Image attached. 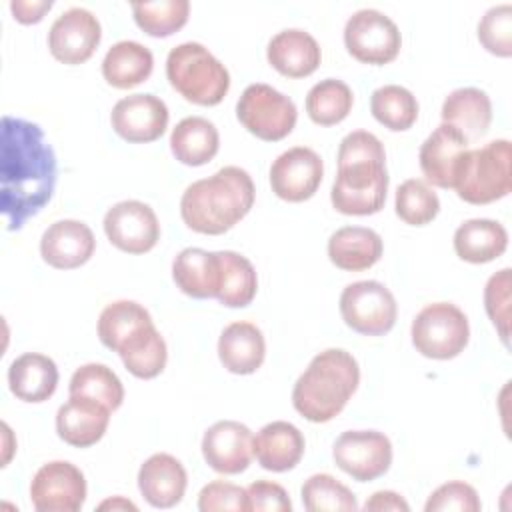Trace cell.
<instances>
[{"label": "cell", "instance_id": "f6af8a7d", "mask_svg": "<svg viewBox=\"0 0 512 512\" xmlns=\"http://www.w3.org/2000/svg\"><path fill=\"white\" fill-rule=\"evenodd\" d=\"M248 510L254 512H290L292 502L288 492L270 480H256L246 488Z\"/></svg>", "mask_w": 512, "mask_h": 512}, {"label": "cell", "instance_id": "44dd1931", "mask_svg": "<svg viewBox=\"0 0 512 512\" xmlns=\"http://www.w3.org/2000/svg\"><path fill=\"white\" fill-rule=\"evenodd\" d=\"M110 412L112 410L96 400L70 396V400L56 412V432L66 444L88 448L104 436L110 422Z\"/></svg>", "mask_w": 512, "mask_h": 512}, {"label": "cell", "instance_id": "b9f144b4", "mask_svg": "<svg viewBox=\"0 0 512 512\" xmlns=\"http://www.w3.org/2000/svg\"><path fill=\"white\" fill-rule=\"evenodd\" d=\"M510 268L492 274L484 288V308L504 346L510 344Z\"/></svg>", "mask_w": 512, "mask_h": 512}, {"label": "cell", "instance_id": "7402d4cb", "mask_svg": "<svg viewBox=\"0 0 512 512\" xmlns=\"http://www.w3.org/2000/svg\"><path fill=\"white\" fill-rule=\"evenodd\" d=\"M266 58L282 76L304 78L320 66L322 52L312 34L300 28H288L270 38Z\"/></svg>", "mask_w": 512, "mask_h": 512}, {"label": "cell", "instance_id": "bcb514c9", "mask_svg": "<svg viewBox=\"0 0 512 512\" xmlns=\"http://www.w3.org/2000/svg\"><path fill=\"white\" fill-rule=\"evenodd\" d=\"M50 8H52V0H40V2L14 0V2H10V10H12L14 18L20 24H36V22H40Z\"/></svg>", "mask_w": 512, "mask_h": 512}, {"label": "cell", "instance_id": "cb8c5ba5", "mask_svg": "<svg viewBox=\"0 0 512 512\" xmlns=\"http://www.w3.org/2000/svg\"><path fill=\"white\" fill-rule=\"evenodd\" d=\"M266 356V342L252 322H232L218 338V358L232 374H254Z\"/></svg>", "mask_w": 512, "mask_h": 512}, {"label": "cell", "instance_id": "ffe728a7", "mask_svg": "<svg viewBox=\"0 0 512 512\" xmlns=\"http://www.w3.org/2000/svg\"><path fill=\"white\" fill-rule=\"evenodd\" d=\"M188 476L178 458L166 452L152 454L138 470V488L154 508L176 506L186 492Z\"/></svg>", "mask_w": 512, "mask_h": 512}, {"label": "cell", "instance_id": "4fadbf2b", "mask_svg": "<svg viewBox=\"0 0 512 512\" xmlns=\"http://www.w3.org/2000/svg\"><path fill=\"white\" fill-rule=\"evenodd\" d=\"M104 232L118 250L128 254H144L152 250L160 238L156 212L140 200H122L104 214Z\"/></svg>", "mask_w": 512, "mask_h": 512}, {"label": "cell", "instance_id": "f546056e", "mask_svg": "<svg viewBox=\"0 0 512 512\" xmlns=\"http://www.w3.org/2000/svg\"><path fill=\"white\" fill-rule=\"evenodd\" d=\"M220 148L216 126L202 116L182 118L170 134V150L174 158L186 166L208 164Z\"/></svg>", "mask_w": 512, "mask_h": 512}, {"label": "cell", "instance_id": "f35d334b", "mask_svg": "<svg viewBox=\"0 0 512 512\" xmlns=\"http://www.w3.org/2000/svg\"><path fill=\"white\" fill-rule=\"evenodd\" d=\"M302 502L308 512H356L358 502L348 486L330 474H312L302 484Z\"/></svg>", "mask_w": 512, "mask_h": 512}, {"label": "cell", "instance_id": "8d00e7d4", "mask_svg": "<svg viewBox=\"0 0 512 512\" xmlns=\"http://www.w3.org/2000/svg\"><path fill=\"white\" fill-rule=\"evenodd\" d=\"M370 110H372V116L384 128L402 132L416 122L418 100L408 88L398 84H386L372 92Z\"/></svg>", "mask_w": 512, "mask_h": 512}, {"label": "cell", "instance_id": "e575fe53", "mask_svg": "<svg viewBox=\"0 0 512 512\" xmlns=\"http://www.w3.org/2000/svg\"><path fill=\"white\" fill-rule=\"evenodd\" d=\"M70 396H82L104 404L108 410H118L124 400V386L116 372L106 364L90 362L80 366L68 386Z\"/></svg>", "mask_w": 512, "mask_h": 512}, {"label": "cell", "instance_id": "5b68a950", "mask_svg": "<svg viewBox=\"0 0 512 512\" xmlns=\"http://www.w3.org/2000/svg\"><path fill=\"white\" fill-rule=\"evenodd\" d=\"M166 78L188 102L216 106L230 88L226 66L200 42H182L168 52Z\"/></svg>", "mask_w": 512, "mask_h": 512}, {"label": "cell", "instance_id": "3957f363", "mask_svg": "<svg viewBox=\"0 0 512 512\" xmlns=\"http://www.w3.org/2000/svg\"><path fill=\"white\" fill-rule=\"evenodd\" d=\"M254 194V182L244 168L224 166L184 190L180 216L198 234H224L250 212Z\"/></svg>", "mask_w": 512, "mask_h": 512}, {"label": "cell", "instance_id": "9c48e42d", "mask_svg": "<svg viewBox=\"0 0 512 512\" xmlns=\"http://www.w3.org/2000/svg\"><path fill=\"white\" fill-rule=\"evenodd\" d=\"M340 314L348 328L364 336H382L392 330L398 306L394 294L376 280L348 284L340 294Z\"/></svg>", "mask_w": 512, "mask_h": 512}, {"label": "cell", "instance_id": "9a60e30c", "mask_svg": "<svg viewBox=\"0 0 512 512\" xmlns=\"http://www.w3.org/2000/svg\"><path fill=\"white\" fill-rule=\"evenodd\" d=\"M102 28L98 18L86 8H68L50 26L48 48L62 64H82L98 48Z\"/></svg>", "mask_w": 512, "mask_h": 512}, {"label": "cell", "instance_id": "d6a6232c", "mask_svg": "<svg viewBox=\"0 0 512 512\" xmlns=\"http://www.w3.org/2000/svg\"><path fill=\"white\" fill-rule=\"evenodd\" d=\"M126 370L142 380L156 378L168 360V350L166 342L156 330L154 324L142 328L136 332L132 338H128L120 350H118Z\"/></svg>", "mask_w": 512, "mask_h": 512}, {"label": "cell", "instance_id": "5bb4252c", "mask_svg": "<svg viewBox=\"0 0 512 512\" xmlns=\"http://www.w3.org/2000/svg\"><path fill=\"white\" fill-rule=\"evenodd\" d=\"M322 176V158L306 146H294L282 152L270 166L272 192L286 202H304L312 198Z\"/></svg>", "mask_w": 512, "mask_h": 512}, {"label": "cell", "instance_id": "6da1fadb", "mask_svg": "<svg viewBox=\"0 0 512 512\" xmlns=\"http://www.w3.org/2000/svg\"><path fill=\"white\" fill-rule=\"evenodd\" d=\"M56 154L36 122L4 116L0 124V210L10 232L20 230L52 198Z\"/></svg>", "mask_w": 512, "mask_h": 512}, {"label": "cell", "instance_id": "277c9868", "mask_svg": "<svg viewBox=\"0 0 512 512\" xmlns=\"http://www.w3.org/2000/svg\"><path fill=\"white\" fill-rule=\"evenodd\" d=\"M360 384L356 358L342 348L316 354L292 388V404L310 422H328L338 416Z\"/></svg>", "mask_w": 512, "mask_h": 512}, {"label": "cell", "instance_id": "ee69618b", "mask_svg": "<svg viewBox=\"0 0 512 512\" xmlns=\"http://www.w3.org/2000/svg\"><path fill=\"white\" fill-rule=\"evenodd\" d=\"M198 508L202 512L230 510V512H246L248 510V494L244 488L226 482L212 480L198 494Z\"/></svg>", "mask_w": 512, "mask_h": 512}, {"label": "cell", "instance_id": "1f68e13d", "mask_svg": "<svg viewBox=\"0 0 512 512\" xmlns=\"http://www.w3.org/2000/svg\"><path fill=\"white\" fill-rule=\"evenodd\" d=\"M218 260L220 284L216 300L228 308L248 306L258 290V276L252 262L234 250H220Z\"/></svg>", "mask_w": 512, "mask_h": 512}, {"label": "cell", "instance_id": "ac0fdd59", "mask_svg": "<svg viewBox=\"0 0 512 512\" xmlns=\"http://www.w3.org/2000/svg\"><path fill=\"white\" fill-rule=\"evenodd\" d=\"M96 248L88 224L80 220H58L40 238V254L46 264L58 270H72L86 264Z\"/></svg>", "mask_w": 512, "mask_h": 512}, {"label": "cell", "instance_id": "d6986e66", "mask_svg": "<svg viewBox=\"0 0 512 512\" xmlns=\"http://www.w3.org/2000/svg\"><path fill=\"white\" fill-rule=\"evenodd\" d=\"M468 140L450 124H440L420 146L418 160L426 180L438 188H452Z\"/></svg>", "mask_w": 512, "mask_h": 512}, {"label": "cell", "instance_id": "8992f818", "mask_svg": "<svg viewBox=\"0 0 512 512\" xmlns=\"http://www.w3.org/2000/svg\"><path fill=\"white\" fill-rule=\"evenodd\" d=\"M468 204H490L512 190V146L508 140H492L482 148L466 150L460 158L454 186Z\"/></svg>", "mask_w": 512, "mask_h": 512}, {"label": "cell", "instance_id": "836d02e7", "mask_svg": "<svg viewBox=\"0 0 512 512\" xmlns=\"http://www.w3.org/2000/svg\"><path fill=\"white\" fill-rule=\"evenodd\" d=\"M150 324H154L152 316L142 304L134 300H116L100 312L98 338L106 348L118 352L128 338Z\"/></svg>", "mask_w": 512, "mask_h": 512}, {"label": "cell", "instance_id": "60d3db41", "mask_svg": "<svg viewBox=\"0 0 512 512\" xmlns=\"http://www.w3.org/2000/svg\"><path fill=\"white\" fill-rule=\"evenodd\" d=\"M478 40L494 56H512V4H498L478 22Z\"/></svg>", "mask_w": 512, "mask_h": 512}, {"label": "cell", "instance_id": "d590c367", "mask_svg": "<svg viewBox=\"0 0 512 512\" xmlns=\"http://www.w3.org/2000/svg\"><path fill=\"white\" fill-rule=\"evenodd\" d=\"M354 104L350 86L336 78H326L314 84L306 94V112L318 126H334L342 122Z\"/></svg>", "mask_w": 512, "mask_h": 512}, {"label": "cell", "instance_id": "ba28073f", "mask_svg": "<svg viewBox=\"0 0 512 512\" xmlns=\"http://www.w3.org/2000/svg\"><path fill=\"white\" fill-rule=\"evenodd\" d=\"M240 124L260 140L278 142L286 138L298 118L296 104L276 88L256 82L244 88L236 104Z\"/></svg>", "mask_w": 512, "mask_h": 512}, {"label": "cell", "instance_id": "e0dca14e", "mask_svg": "<svg viewBox=\"0 0 512 512\" xmlns=\"http://www.w3.org/2000/svg\"><path fill=\"white\" fill-rule=\"evenodd\" d=\"M202 456L220 474H240L254 458V436L246 424L220 420L202 436Z\"/></svg>", "mask_w": 512, "mask_h": 512}, {"label": "cell", "instance_id": "2e32d148", "mask_svg": "<svg viewBox=\"0 0 512 512\" xmlns=\"http://www.w3.org/2000/svg\"><path fill=\"white\" fill-rule=\"evenodd\" d=\"M168 106L154 94H130L112 108L110 122L114 132L132 144L158 140L168 126Z\"/></svg>", "mask_w": 512, "mask_h": 512}, {"label": "cell", "instance_id": "30bf717a", "mask_svg": "<svg viewBox=\"0 0 512 512\" xmlns=\"http://www.w3.org/2000/svg\"><path fill=\"white\" fill-rule=\"evenodd\" d=\"M344 44L358 62L382 66L398 56L402 36L390 16L374 8H362L346 20Z\"/></svg>", "mask_w": 512, "mask_h": 512}, {"label": "cell", "instance_id": "484cf974", "mask_svg": "<svg viewBox=\"0 0 512 512\" xmlns=\"http://www.w3.org/2000/svg\"><path fill=\"white\" fill-rule=\"evenodd\" d=\"M382 238L372 228L344 226L328 240L330 262L346 272H360L372 268L382 256Z\"/></svg>", "mask_w": 512, "mask_h": 512}, {"label": "cell", "instance_id": "f1b7e54d", "mask_svg": "<svg viewBox=\"0 0 512 512\" xmlns=\"http://www.w3.org/2000/svg\"><path fill=\"white\" fill-rule=\"evenodd\" d=\"M508 248L506 228L488 218L462 222L454 232V252L470 264H486L500 258Z\"/></svg>", "mask_w": 512, "mask_h": 512}, {"label": "cell", "instance_id": "603a6c76", "mask_svg": "<svg viewBox=\"0 0 512 512\" xmlns=\"http://www.w3.org/2000/svg\"><path fill=\"white\" fill-rule=\"evenodd\" d=\"M304 446V436L294 424L276 420L262 426L256 434L254 456L264 470L286 472L302 460Z\"/></svg>", "mask_w": 512, "mask_h": 512}, {"label": "cell", "instance_id": "7dc6e473", "mask_svg": "<svg viewBox=\"0 0 512 512\" xmlns=\"http://www.w3.org/2000/svg\"><path fill=\"white\" fill-rule=\"evenodd\" d=\"M366 512H384V510H394V512H408L410 506L408 502L392 490H378L374 492L366 504H364Z\"/></svg>", "mask_w": 512, "mask_h": 512}, {"label": "cell", "instance_id": "7c38bea8", "mask_svg": "<svg viewBox=\"0 0 512 512\" xmlns=\"http://www.w3.org/2000/svg\"><path fill=\"white\" fill-rule=\"evenodd\" d=\"M30 500L38 512H78L86 500L82 470L66 460L40 466L30 482Z\"/></svg>", "mask_w": 512, "mask_h": 512}, {"label": "cell", "instance_id": "ab89813d", "mask_svg": "<svg viewBox=\"0 0 512 512\" xmlns=\"http://www.w3.org/2000/svg\"><path fill=\"white\" fill-rule=\"evenodd\" d=\"M394 208L400 220L410 226H424L440 212L438 194L420 178L404 180L394 196Z\"/></svg>", "mask_w": 512, "mask_h": 512}, {"label": "cell", "instance_id": "4dcf8cb0", "mask_svg": "<svg viewBox=\"0 0 512 512\" xmlns=\"http://www.w3.org/2000/svg\"><path fill=\"white\" fill-rule=\"evenodd\" d=\"M154 68L152 52L134 40L116 42L102 60L104 80L120 90L134 88L148 80Z\"/></svg>", "mask_w": 512, "mask_h": 512}, {"label": "cell", "instance_id": "c3c4849f", "mask_svg": "<svg viewBox=\"0 0 512 512\" xmlns=\"http://www.w3.org/2000/svg\"><path fill=\"white\" fill-rule=\"evenodd\" d=\"M98 510H112V512H116V510H134L136 512L138 506L134 502L126 500L124 496H114V498H108V500L100 502Z\"/></svg>", "mask_w": 512, "mask_h": 512}, {"label": "cell", "instance_id": "4316f807", "mask_svg": "<svg viewBox=\"0 0 512 512\" xmlns=\"http://www.w3.org/2000/svg\"><path fill=\"white\" fill-rule=\"evenodd\" d=\"M10 392L24 402H44L58 386L56 362L38 352L18 356L8 368Z\"/></svg>", "mask_w": 512, "mask_h": 512}, {"label": "cell", "instance_id": "8fae6325", "mask_svg": "<svg viewBox=\"0 0 512 512\" xmlns=\"http://www.w3.org/2000/svg\"><path fill=\"white\" fill-rule=\"evenodd\" d=\"M336 466L358 482H370L388 472L392 464L390 438L378 430L342 432L332 448Z\"/></svg>", "mask_w": 512, "mask_h": 512}, {"label": "cell", "instance_id": "83f0119b", "mask_svg": "<svg viewBox=\"0 0 512 512\" xmlns=\"http://www.w3.org/2000/svg\"><path fill=\"white\" fill-rule=\"evenodd\" d=\"M172 278L190 298H216L220 284L218 252L184 248L172 262Z\"/></svg>", "mask_w": 512, "mask_h": 512}, {"label": "cell", "instance_id": "d4e9b609", "mask_svg": "<svg viewBox=\"0 0 512 512\" xmlns=\"http://www.w3.org/2000/svg\"><path fill=\"white\" fill-rule=\"evenodd\" d=\"M442 122L454 126L468 142L482 138L492 122V102L480 88H456L442 104Z\"/></svg>", "mask_w": 512, "mask_h": 512}, {"label": "cell", "instance_id": "7bdbcfd3", "mask_svg": "<svg viewBox=\"0 0 512 512\" xmlns=\"http://www.w3.org/2000/svg\"><path fill=\"white\" fill-rule=\"evenodd\" d=\"M482 508L478 492L466 484V482H446L442 486H438L426 500L424 510L426 512H450V510H458V512H478Z\"/></svg>", "mask_w": 512, "mask_h": 512}, {"label": "cell", "instance_id": "52a82bcc", "mask_svg": "<svg viewBox=\"0 0 512 512\" xmlns=\"http://www.w3.org/2000/svg\"><path fill=\"white\" fill-rule=\"evenodd\" d=\"M414 348L434 360L456 358L468 344L470 326L466 314L450 302L424 306L412 322Z\"/></svg>", "mask_w": 512, "mask_h": 512}, {"label": "cell", "instance_id": "7a4b0ae2", "mask_svg": "<svg viewBox=\"0 0 512 512\" xmlns=\"http://www.w3.org/2000/svg\"><path fill=\"white\" fill-rule=\"evenodd\" d=\"M388 192L386 152L368 130L346 134L338 146V174L330 200L340 214L368 216L382 210Z\"/></svg>", "mask_w": 512, "mask_h": 512}, {"label": "cell", "instance_id": "74e56055", "mask_svg": "<svg viewBox=\"0 0 512 512\" xmlns=\"http://www.w3.org/2000/svg\"><path fill=\"white\" fill-rule=\"evenodd\" d=\"M134 20L140 30L154 38H166L178 32L190 16L188 0H158V2H132Z\"/></svg>", "mask_w": 512, "mask_h": 512}]
</instances>
